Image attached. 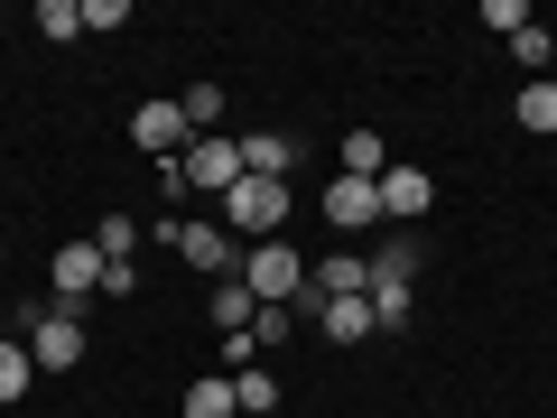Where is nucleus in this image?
<instances>
[{"instance_id": "nucleus-5", "label": "nucleus", "mask_w": 557, "mask_h": 418, "mask_svg": "<svg viewBox=\"0 0 557 418\" xmlns=\"http://www.w3.org/2000/svg\"><path fill=\"white\" fill-rule=\"evenodd\" d=\"M177 251H186V270H205V279H242V242L223 233V223H177Z\"/></svg>"}, {"instance_id": "nucleus-1", "label": "nucleus", "mask_w": 557, "mask_h": 418, "mask_svg": "<svg viewBox=\"0 0 557 418\" xmlns=\"http://www.w3.org/2000/svg\"><path fill=\"white\" fill-rule=\"evenodd\" d=\"M278 223H288V177H242L233 196H223V233L251 251V242H278Z\"/></svg>"}, {"instance_id": "nucleus-21", "label": "nucleus", "mask_w": 557, "mask_h": 418, "mask_svg": "<svg viewBox=\"0 0 557 418\" xmlns=\"http://www.w3.org/2000/svg\"><path fill=\"white\" fill-rule=\"evenodd\" d=\"M38 28H47V38H84V0H38Z\"/></svg>"}, {"instance_id": "nucleus-14", "label": "nucleus", "mask_w": 557, "mask_h": 418, "mask_svg": "<svg viewBox=\"0 0 557 418\" xmlns=\"http://www.w3.org/2000/svg\"><path fill=\"white\" fill-rule=\"evenodd\" d=\"M177 112H186V131H196V139H214L233 102H223V84H186V94H177Z\"/></svg>"}, {"instance_id": "nucleus-23", "label": "nucleus", "mask_w": 557, "mask_h": 418, "mask_svg": "<svg viewBox=\"0 0 557 418\" xmlns=\"http://www.w3.org/2000/svg\"><path fill=\"white\" fill-rule=\"evenodd\" d=\"M483 28H502V38H520V28H530V0H483Z\"/></svg>"}, {"instance_id": "nucleus-25", "label": "nucleus", "mask_w": 557, "mask_h": 418, "mask_svg": "<svg viewBox=\"0 0 557 418\" xmlns=\"http://www.w3.org/2000/svg\"><path fill=\"white\" fill-rule=\"evenodd\" d=\"M84 28H131V0H84Z\"/></svg>"}, {"instance_id": "nucleus-3", "label": "nucleus", "mask_w": 557, "mask_h": 418, "mask_svg": "<svg viewBox=\"0 0 557 418\" xmlns=\"http://www.w3.org/2000/svg\"><path fill=\"white\" fill-rule=\"evenodd\" d=\"M168 186H205V196H233V186H242V139H233V131L186 139V159L168 168Z\"/></svg>"}, {"instance_id": "nucleus-9", "label": "nucleus", "mask_w": 557, "mask_h": 418, "mask_svg": "<svg viewBox=\"0 0 557 418\" xmlns=\"http://www.w3.org/2000/svg\"><path fill=\"white\" fill-rule=\"evenodd\" d=\"M428 205H437V186H428V168H381V223H418L428 214Z\"/></svg>"}, {"instance_id": "nucleus-16", "label": "nucleus", "mask_w": 557, "mask_h": 418, "mask_svg": "<svg viewBox=\"0 0 557 418\" xmlns=\"http://www.w3.org/2000/svg\"><path fill=\"white\" fill-rule=\"evenodd\" d=\"M381 168H391L381 131H344V177H381Z\"/></svg>"}, {"instance_id": "nucleus-15", "label": "nucleus", "mask_w": 557, "mask_h": 418, "mask_svg": "<svg viewBox=\"0 0 557 418\" xmlns=\"http://www.w3.org/2000/svg\"><path fill=\"white\" fill-rule=\"evenodd\" d=\"M233 409H251V418H270V409H278V381L260 372V362H242V372H233Z\"/></svg>"}, {"instance_id": "nucleus-24", "label": "nucleus", "mask_w": 557, "mask_h": 418, "mask_svg": "<svg viewBox=\"0 0 557 418\" xmlns=\"http://www.w3.org/2000/svg\"><path fill=\"white\" fill-rule=\"evenodd\" d=\"M102 298H139V260H102Z\"/></svg>"}, {"instance_id": "nucleus-13", "label": "nucleus", "mask_w": 557, "mask_h": 418, "mask_svg": "<svg viewBox=\"0 0 557 418\" xmlns=\"http://www.w3.org/2000/svg\"><path fill=\"white\" fill-rule=\"evenodd\" d=\"M205 307H214V325H223V335H251V317H260V298L242 288V279H214V298H205Z\"/></svg>"}, {"instance_id": "nucleus-19", "label": "nucleus", "mask_w": 557, "mask_h": 418, "mask_svg": "<svg viewBox=\"0 0 557 418\" xmlns=\"http://www.w3.org/2000/svg\"><path fill=\"white\" fill-rule=\"evenodd\" d=\"M94 251H102V260H131V251H139V223H131V214H102V223H94Z\"/></svg>"}, {"instance_id": "nucleus-17", "label": "nucleus", "mask_w": 557, "mask_h": 418, "mask_svg": "<svg viewBox=\"0 0 557 418\" xmlns=\"http://www.w3.org/2000/svg\"><path fill=\"white\" fill-rule=\"evenodd\" d=\"M28 381H38L28 344H10V335H0V399H28Z\"/></svg>"}, {"instance_id": "nucleus-6", "label": "nucleus", "mask_w": 557, "mask_h": 418, "mask_svg": "<svg viewBox=\"0 0 557 418\" xmlns=\"http://www.w3.org/2000/svg\"><path fill=\"white\" fill-rule=\"evenodd\" d=\"M325 223L362 242V233L381 223V177H335V186H325Z\"/></svg>"}, {"instance_id": "nucleus-20", "label": "nucleus", "mask_w": 557, "mask_h": 418, "mask_svg": "<svg viewBox=\"0 0 557 418\" xmlns=\"http://www.w3.org/2000/svg\"><path fill=\"white\" fill-rule=\"evenodd\" d=\"M372 288H418V251H372Z\"/></svg>"}, {"instance_id": "nucleus-7", "label": "nucleus", "mask_w": 557, "mask_h": 418, "mask_svg": "<svg viewBox=\"0 0 557 418\" xmlns=\"http://www.w3.org/2000/svg\"><path fill=\"white\" fill-rule=\"evenodd\" d=\"M131 139L149 149V159H168V168H177L196 131H186V112H177V102H139V112H131Z\"/></svg>"}, {"instance_id": "nucleus-18", "label": "nucleus", "mask_w": 557, "mask_h": 418, "mask_svg": "<svg viewBox=\"0 0 557 418\" xmlns=\"http://www.w3.org/2000/svg\"><path fill=\"white\" fill-rule=\"evenodd\" d=\"M186 418H242V409H233V381H214V372H205L196 391H186Z\"/></svg>"}, {"instance_id": "nucleus-4", "label": "nucleus", "mask_w": 557, "mask_h": 418, "mask_svg": "<svg viewBox=\"0 0 557 418\" xmlns=\"http://www.w3.org/2000/svg\"><path fill=\"white\" fill-rule=\"evenodd\" d=\"M28 362L38 372H75L84 362V307H38L28 317Z\"/></svg>"}, {"instance_id": "nucleus-2", "label": "nucleus", "mask_w": 557, "mask_h": 418, "mask_svg": "<svg viewBox=\"0 0 557 418\" xmlns=\"http://www.w3.org/2000/svg\"><path fill=\"white\" fill-rule=\"evenodd\" d=\"M242 288H251L260 307H298L307 298V260L288 251V242H251V251H242Z\"/></svg>"}, {"instance_id": "nucleus-11", "label": "nucleus", "mask_w": 557, "mask_h": 418, "mask_svg": "<svg viewBox=\"0 0 557 418\" xmlns=\"http://www.w3.org/2000/svg\"><path fill=\"white\" fill-rule=\"evenodd\" d=\"M511 112H520V131L557 139V75H530V84H520V102H511Z\"/></svg>"}, {"instance_id": "nucleus-12", "label": "nucleus", "mask_w": 557, "mask_h": 418, "mask_svg": "<svg viewBox=\"0 0 557 418\" xmlns=\"http://www.w3.org/2000/svg\"><path fill=\"white\" fill-rule=\"evenodd\" d=\"M288 159H298V149L278 131H242V177H288Z\"/></svg>"}, {"instance_id": "nucleus-8", "label": "nucleus", "mask_w": 557, "mask_h": 418, "mask_svg": "<svg viewBox=\"0 0 557 418\" xmlns=\"http://www.w3.org/2000/svg\"><path fill=\"white\" fill-rule=\"evenodd\" d=\"M57 307H84V298H102V251L94 242H57Z\"/></svg>"}, {"instance_id": "nucleus-22", "label": "nucleus", "mask_w": 557, "mask_h": 418, "mask_svg": "<svg viewBox=\"0 0 557 418\" xmlns=\"http://www.w3.org/2000/svg\"><path fill=\"white\" fill-rule=\"evenodd\" d=\"M511 57H520V65H530V75H548V57H557V38H548V28H539V20H530V28H520V38H511Z\"/></svg>"}, {"instance_id": "nucleus-10", "label": "nucleus", "mask_w": 557, "mask_h": 418, "mask_svg": "<svg viewBox=\"0 0 557 418\" xmlns=\"http://www.w3.org/2000/svg\"><path fill=\"white\" fill-rule=\"evenodd\" d=\"M307 325H325L335 344H362V335H381V325H372V298H335V307H317Z\"/></svg>"}]
</instances>
